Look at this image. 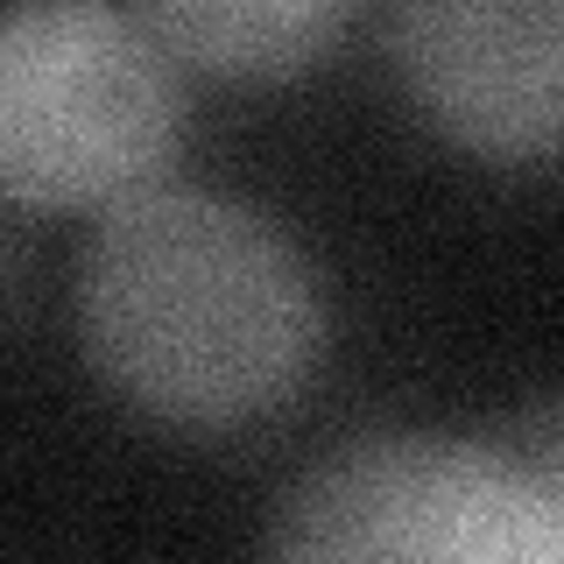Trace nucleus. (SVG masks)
I'll return each mask as SVG.
<instances>
[{"label": "nucleus", "mask_w": 564, "mask_h": 564, "mask_svg": "<svg viewBox=\"0 0 564 564\" xmlns=\"http://www.w3.org/2000/svg\"><path fill=\"white\" fill-rule=\"evenodd\" d=\"M410 93L480 155L564 149V0H416L388 22Z\"/></svg>", "instance_id": "20e7f679"}, {"label": "nucleus", "mask_w": 564, "mask_h": 564, "mask_svg": "<svg viewBox=\"0 0 564 564\" xmlns=\"http://www.w3.org/2000/svg\"><path fill=\"white\" fill-rule=\"evenodd\" d=\"M163 43L184 64H212V70H296L339 35L346 14L325 0H163V8H141Z\"/></svg>", "instance_id": "39448f33"}, {"label": "nucleus", "mask_w": 564, "mask_h": 564, "mask_svg": "<svg viewBox=\"0 0 564 564\" xmlns=\"http://www.w3.org/2000/svg\"><path fill=\"white\" fill-rule=\"evenodd\" d=\"M516 458H522L529 487L543 501V551H551V564H564V416L543 423L529 437V452H516Z\"/></svg>", "instance_id": "423d86ee"}, {"label": "nucleus", "mask_w": 564, "mask_h": 564, "mask_svg": "<svg viewBox=\"0 0 564 564\" xmlns=\"http://www.w3.org/2000/svg\"><path fill=\"white\" fill-rule=\"evenodd\" d=\"M184 141V70L141 14L43 0L0 14V191L128 205Z\"/></svg>", "instance_id": "f03ea898"}, {"label": "nucleus", "mask_w": 564, "mask_h": 564, "mask_svg": "<svg viewBox=\"0 0 564 564\" xmlns=\"http://www.w3.org/2000/svg\"><path fill=\"white\" fill-rule=\"evenodd\" d=\"M85 352L134 410L234 431L282 410L325 346L317 269L282 219L155 184L99 212L78 269Z\"/></svg>", "instance_id": "f257e3e1"}, {"label": "nucleus", "mask_w": 564, "mask_h": 564, "mask_svg": "<svg viewBox=\"0 0 564 564\" xmlns=\"http://www.w3.org/2000/svg\"><path fill=\"white\" fill-rule=\"evenodd\" d=\"M275 564H551L516 452L452 431H367L275 516Z\"/></svg>", "instance_id": "7ed1b4c3"}]
</instances>
